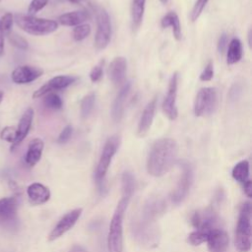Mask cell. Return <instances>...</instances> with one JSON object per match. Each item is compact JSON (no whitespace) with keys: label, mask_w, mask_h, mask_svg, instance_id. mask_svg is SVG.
<instances>
[{"label":"cell","mask_w":252,"mask_h":252,"mask_svg":"<svg viewBox=\"0 0 252 252\" xmlns=\"http://www.w3.org/2000/svg\"><path fill=\"white\" fill-rule=\"evenodd\" d=\"M160 26L162 28L171 27L174 37L177 40L181 39V26H180L179 18L175 12H169L165 16H163L160 21Z\"/></svg>","instance_id":"603a6c76"},{"label":"cell","mask_w":252,"mask_h":252,"mask_svg":"<svg viewBox=\"0 0 252 252\" xmlns=\"http://www.w3.org/2000/svg\"><path fill=\"white\" fill-rule=\"evenodd\" d=\"M32 118H33V109L32 107H29L28 109H26V111L22 115L19 121V124L16 128V139L11 146V151H14L27 137L32 126Z\"/></svg>","instance_id":"9a60e30c"},{"label":"cell","mask_w":252,"mask_h":252,"mask_svg":"<svg viewBox=\"0 0 252 252\" xmlns=\"http://www.w3.org/2000/svg\"><path fill=\"white\" fill-rule=\"evenodd\" d=\"M13 22L14 16L12 15V13L7 12L4 15H2L0 18V31L3 33H8L9 32H11Z\"/></svg>","instance_id":"4dcf8cb0"},{"label":"cell","mask_w":252,"mask_h":252,"mask_svg":"<svg viewBox=\"0 0 252 252\" xmlns=\"http://www.w3.org/2000/svg\"><path fill=\"white\" fill-rule=\"evenodd\" d=\"M7 35H8V38H9L10 42L13 45H15L16 47H18L20 49H23V50H25V49H27L29 47L28 41L23 36L19 35L18 33L13 32H9L7 33Z\"/></svg>","instance_id":"f546056e"},{"label":"cell","mask_w":252,"mask_h":252,"mask_svg":"<svg viewBox=\"0 0 252 252\" xmlns=\"http://www.w3.org/2000/svg\"><path fill=\"white\" fill-rule=\"evenodd\" d=\"M4 33L0 31V57L4 53Z\"/></svg>","instance_id":"b9f144b4"},{"label":"cell","mask_w":252,"mask_h":252,"mask_svg":"<svg viewBox=\"0 0 252 252\" xmlns=\"http://www.w3.org/2000/svg\"><path fill=\"white\" fill-rule=\"evenodd\" d=\"M76 81V78L73 76H66V75H60L56 76L52 79H50L45 85L41 86L38 90H36L32 97L33 98H38L41 97L49 93H52V91H58L67 88L68 86L72 85Z\"/></svg>","instance_id":"7c38bea8"},{"label":"cell","mask_w":252,"mask_h":252,"mask_svg":"<svg viewBox=\"0 0 252 252\" xmlns=\"http://www.w3.org/2000/svg\"><path fill=\"white\" fill-rule=\"evenodd\" d=\"M18 200L16 197H3L0 199V224L11 226L17 220Z\"/></svg>","instance_id":"8fae6325"},{"label":"cell","mask_w":252,"mask_h":252,"mask_svg":"<svg viewBox=\"0 0 252 252\" xmlns=\"http://www.w3.org/2000/svg\"><path fill=\"white\" fill-rule=\"evenodd\" d=\"M159 1H160L161 3H163V4H165V3H167V1H168V0H159Z\"/></svg>","instance_id":"bcb514c9"},{"label":"cell","mask_w":252,"mask_h":252,"mask_svg":"<svg viewBox=\"0 0 252 252\" xmlns=\"http://www.w3.org/2000/svg\"><path fill=\"white\" fill-rule=\"evenodd\" d=\"M193 183V170L188 162L181 163V174L179 181L171 194V200L175 204L182 202L190 191Z\"/></svg>","instance_id":"ba28073f"},{"label":"cell","mask_w":252,"mask_h":252,"mask_svg":"<svg viewBox=\"0 0 252 252\" xmlns=\"http://www.w3.org/2000/svg\"><path fill=\"white\" fill-rule=\"evenodd\" d=\"M178 156L177 143L171 138L157 140L149 153L147 170L149 174L159 177L166 174L175 164Z\"/></svg>","instance_id":"7a4b0ae2"},{"label":"cell","mask_w":252,"mask_h":252,"mask_svg":"<svg viewBox=\"0 0 252 252\" xmlns=\"http://www.w3.org/2000/svg\"><path fill=\"white\" fill-rule=\"evenodd\" d=\"M1 1H2V0H0V2H1Z\"/></svg>","instance_id":"7dc6e473"},{"label":"cell","mask_w":252,"mask_h":252,"mask_svg":"<svg viewBox=\"0 0 252 252\" xmlns=\"http://www.w3.org/2000/svg\"><path fill=\"white\" fill-rule=\"evenodd\" d=\"M15 22L21 30L32 35H45L55 32L58 28V24L53 20L40 19L23 14H17L15 16Z\"/></svg>","instance_id":"277c9868"},{"label":"cell","mask_w":252,"mask_h":252,"mask_svg":"<svg viewBox=\"0 0 252 252\" xmlns=\"http://www.w3.org/2000/svg\"><path fill=\"white\" fill-rule=\"evenodd\" d=\"M131 89V82H125L119 90L111 107V117L114 122H120L124 114L125 100Z\"/></svg>","instance_id":"2e32d148"},{"label":"cell","mask_w":252,"mask_h":252,"mask_svg":"<svg viewBox=\"0 0 252 252\" xmlns=\"http://www.w3.org/2000/svg\"><path fill=\"white\" fill-rule=\"evenodd\" d=\"M247 36H248V44H249V47H251V46H252V30H251V29L249 30Z\"/></svg>","instance_id":"ee69618b"},{"label":"cell","mask_w":252,"mask_h":252,"mask_svg":"<svg viewBox=\"0 0 252 252\" xmlns=\"http://www.w3.org/2000/svg\"><path fill=\"white\" fill-rule=\"evenodd\" d=\"M226 47H227V35L226 33H221L218 41V51L222 54Z\"/></svg>","instance_id":"f35d334b"},{"label":"cell","mask_w":252,"mask_h":252,"mask_svg":"<svg viewBox=\"0 0 252 252\" xmlns=\"http://www.w3.org/2000/svg\"><path fill=\"white\" fill-rule=\"evenodd\" d=\"M72 132H73V129H72V126L71 125H67L63 128V130L61 131V133L59 134L58 138H57V142L59 144H64L66 143L70 138H71V135H72Z\"/></svg>","instance_id":"74e56055"},{"label":"cell","mask_w":252,"mask_h":252,"mask_svg":"<svg viewBox=\"0 0 252 252\" xmlns=\"http://www.w3.org/2000/svg\"><path fill=\"white\" fill-rule=\"evenodd\" d=\"M102 62H100L99 64L94 66L90 72V79L93 83H96L100 80V78L102 77Z\"/></svg>","instance_id":"8d00e7d4"},{"label":"cell","mask_w":252,"mask_h":252,"mask_svg":"<svg viewBox=\"0 0 252 252\" xmlns=\"http://www.w3.org/2000/svg\"><path fill=\"white\" fill-rule=\"evenodd\" d=\"M0 137L2 140L13 144L16 139V128L13 126H6L1 131Z\"/></svg>","instance_id":"d6a6232c"},{"label":"cell","mask_w":252,"mask_h":252,"mask_svg":"<svg viewBox=\"0 0 252 252\" xmlns=\"http://www.w3.org/2000/svg\"><path fill=\"white\" fill-rule=\"evenodd\" d=\"M95 101V94L90 93L85 95L81 101V117L86 119L91 114Z\"/></svg>","instance_id":"4316f807"},{"label":"cell","mask_w":252,"mask_h":252,"mask_svg":"<svg viewBox=\"0 0 252 252\" xmlns=\"http://www.w3.org/2000/svg\"><path fill=\"white\" fill-rule=\"evenodd\" d=\"M47 3H48V0H32L28 9V13H29L28 15L33 16L42 8H44L47 5Z\"/></svg>","instance_id":"836d02e7"},{"label":"cell","mask_w":252,"mask_h":252,"mask_svg":"<svg viewBox=\"0 0 252 252\" xmlns=\"http://www.w3.org/2000/svg\"><path fill=\"white\" fill-rule=\"evenodd\" d=\"M156 107H157V98L154 97L146 105V107L142 112V115L138 124V128H137V134L139 137H145L149 132L154 120Z\"/></svg>","instance_id":"e0dca14e"},{"label":"cell","mask_w":252,"mask_h":252,"mask_svg":"<svg viewBox=\"0 0 252 252\" xmlns=\"http://www.w3.org/2000/svg\"><path fill=\"white\" fill-rule=\"evenodd\" d=\"M83 210L81 208L74 209L64 215L58 222L55 224V226L52 228L50 233L48 234V240L53 241L59 237H61L63 234H65L67 231H69L77 222L79 218L82 215Z\"/></svg>","instance_id":"30bf717a"},{"label":"cell","mask_w":252,"mask_h":252,"mask_svg":"<svg viewBox=\"0 0 252 252\" xmlns=\"http://www.w3.org/2000/svg\"><path fill=\"white\" fill-rule=\"evenodd\" d=\"M219 104L218 90L213 87L202 88L198 92L194 102V113L196 116H207L213 114Z\"/></svg>","instance_id":"8992f818"},{"label":"cell","mask_w":252,"mask_h":252,"mask_svg":"<svg viewBox=\"0 0 252 252\" xmlns=\"http://www.w3.org/2000/svg\"><path fill=\"white\" fill-rule=\"evenodd\" d=\"M126 70H127L126 59L121 56L114 58L109 64L108 71H107L109 79L114 85H120L125 79Z\"/></svg>","instance_id":"d6986e66"},{"label":"cell","mask_w":252,"mask_h":252,"mask_svg":"<svg viewBox=\"0 0 252 252\" xmlns=\"http://www.w3.org/2000/svg\"><path fill=\"white\" fill-rule=\"evenodd\" d=\"M43 103L47 108H50V109H60L63 105V102L60 96L54 93H49L45 94Z\"/></svg>","instance_id":"83f0119b"},{"label":"cell","mask_w":252,"mask_h":252,"mask_svg":"<svg viewBox=\"0 0 252 252\" xmlns=\"http://www.w3.org/2000/svg\"><path fill=\"white\" fill-rule=\"evenodd\" d=\"M208 1L209 0H197L196 1V3L193 6V9L191 11V14H190V19L192 22H195L200 17V15L203 12Z\"/></svg>","instance_id":"1f68e13d"},{"label":"cell","mask_w":252,"mask_h":252,"mask_svg":"<svg viewBox=\"0 0 252 252\" xmlns=\"http://www.w3.org/2000/svg\"><path fill=\"white\" fill-rule=\"evenodd\" d=\"M43 74V70L31 65H23L15 68L11 74V79L15 84H29Z\"/></svg>","instance_id":"4fadbf2b"},{"label":"cell","mask_w":252,"mask_h":252,"mask_svg":"<svg viewBox=\"0 0 252 252\" xmlns=\"http://www.w3.org/2000/svg\"><path fill=\"white\" fill-rule=\"evenodd\" d=\"M213 77H214V64H213V61H209L205 69L200 75V80L204 82H208V81H211Z\"/></svg>","instance_id":"d590c367"},{"label":"cell","mask_w":252,"mask_h":252,"mask_svg":"<svg viewBox=\"0 0 252 252\" xmlns=\"http://www.w3.org/2000/svg\"><path fill=\"white\" fill-rule=\"evenodd\" d=\"M121 181L122 195L114 210L107 234L108 252H123V220L135 190V179L130 172H124Z\"/></svg>","instance_id":"6da1fadb"},{"label":"cell","mask_w":252,"mask_h":252,"mask_svg":"<svg viewBox=\"0 0 252 252\" xmlns=\"http://www.w3.org/2000/svg\"><path fill=\"white\" fill-rule=\"evenodd\" d=\"M177 85H178V75L175 72L172 74L169 80L167 93L162 102V111L169 120H175L178 115V110L176 107Z\"/></svg>","instance_id":"9c48e42d"},{"label":"cell","mask_w":252,"mask_h":252,"mask_svg":"<svg viewBox=\"0 0 252 252\" xmlns=\"http://www.w3.org/2000/svg\"><path fill=\"white\" fill-rule=\"evenodd\" d=\"M119 144H120L119 137L114 135V136L109 137L103 146V149H102V152L99 157V159H98V162H97V165L95 168V172H94L95 183L99 190L103 189L106 172L109 168V165L111 163V160H112L114 155L116 154V152L118 150Z\"/></svg>","instance_id":"5b68a950"},{"label":"cell","mask_w":252,"mask_h":252,"mask_svg":"<svg viewBox=\"0 0 252 252\" xmlns=\"http://www.w3.org/2000/svg\"><path fill=\"white\" fill-rule=\"evenodd\" d=\"M43 147V141L39 138H34L29 143L28 151L25 157V161L29 166H34L39 161L42 155Z\"/></svg>","instance_id":"ffe728a7"},{"label":"cell","mask_w":252,"mask_h":252,"mask_svg":"<svg viewBox=\"0 0 252 252\" xmlns=\"http://www.w3.org/2000/svg\"><path fill=\"white\" fill-rule=\"evenodd\" d=\"M69 252H87L86 249L81 245H74Z\"/></svg>","instance_id":"7bdbcfd3"},{"label":"cell","mask_w":252,"mask_h":252,"mask_svg":"<svg viewBox=\"0 0 252 252\" xmlns=\"http://www.w3.org/2000/svg\"><path fill=\"white\" fill-rule=\"evenodd\" d=\"M96 25L94 45L97 49H104L108 45L111 37L110 18L104 9L96 10Z\"/></svg>","instance_id":"52a82bcc"},{"label":"cell","mask_w":252,"mask_h":252,"mask_svg":"<svg viewBox=\"0 0 252 252\" xmlns=\"http://www.w3.org/2000/svg\"><path fill=\"white\" fill-rule=\"evenodd\" d=\"M57 1L58 2H68L71 4H75V5H80V6L84 7L85 10H87L89 12L91 10H94V11L97 10V8L92 2V0H57Z\"/></svg>","instance_id":"e575fe53"},{"label":"cell","mask_w":252,"mask_h":252,"mask_svg":"<svg viewBox=\"0 0 252 252\" xmlns=\"http://www.w3.org/2000/svg\"><path fill=\"white\" fill-rule=\"evenodd\" d=\"M216 227L219 226H212V225H203L200 226L198 228H196L194 231H192L191 233H189L187 241L189 244L193 245V246H198L201 245L202 243L206 242L208 239V236L210 234V232L215 229Z\"/></svg>","instance_id":"7402d4cb"},{"label":"cell","mask_w":252,"mask_h":252,"mask_svg":"<svg viewBox=\"0 0 252 252\" xmlns=\"http://www.w3.org/2000/svg\"><path fill=\"white\" fill-rule=\"evenodd\" d=\"M146 0H133L131 7V18H132V28L133 31H136L140 28L144 12H145Z\"/></svg>","instance_id":"cb8c5ba5"},{"label":"cell","mask_w":252,"mask_h":252,"mask_svg":"<svg viewBox=\"0 0 252 252\" xmlns=\"http://www.w3.org/2000/svg\"><path fill=\"white\" fill-rule=\"evenodd\" d=\"M91 32V27L88 24H83L76 26L73 30V37L76 41H81L85 39Z\"/></svg>","instance_id":"f1b7e54d"},{"label":"cell","mask_w":252,"mask_h":252,"mask_svg":"<svg viewBox=\"0 0 252 252\" xmlns=\"http://www.w3.org/2000/svg\"><path fill=\"white\" fill-rule=\"evenodd\" d=\"M242 57V44L241 41L234 37L230 40L228 44V50L226 54V63L232 65L237 63Z\"/></svg>","instance_id":"d4e9b609"},{"label":"cell","mask_w":252,"mask_h":252,"mask_svg":"<svg viewBox=\"0 0 252 252\" xmlns=\"http://www.w3.org/2000/svg\"><path fill=\"white\" fill-rule=\"evenodd\" d=\"M231 175L234 180L239 183H244L249 179V162L244 159L237 162L231 171Z\"/></svg>","instance_id":"484cf974"},{"label":"cell","mask_w":252,"mask_h":252,"mask_svg":"<svg viewBox=\"0 0 252 252\" xmlns=\"http://www.w3.org/2000/svg\"><path fill=\"white\" fill-rule=\"evenodd\" d=\"M206 242L210 252H225L229 244V237L222 228L216 227L210 232Z\"/></svg>","instance_id":"5bb4252c"},{"label":"cell","mask_w":252,"mask_h":252,"mask_svg":"<svg viewBox=\"0 0 252 252\" xmlns=\"http://www.w3.org/2000/svg\"><path fill=\"white\" fill-rule=\"evenodd\" d=\"M27 194L32 205H41L46 203L50 198L49 189L41 183L34 182L28 186Z\"/></svg>","instance_id":"ac0fdd59"},{"label":"cell","mask_w":252,"mask_h":252,"mask_svg":"<svg viewBox=\"0 0 252 252\" xmlns=\"http://www.w3.org/2000/svg\"><path fill=\"white\" fill-rule=\"evenodd\" d=\"M91 18L90 12L87 10H82V11H74V12H69L65 13L61 16H59L58 20L59 23L63 26H79L83 22L89 20Z\"/></svg>","instance_id":"44dd1931"},{"label":"cell","mask_w":252,"mask_h":252,"mask_svg":"<svg viewBox=\"0 0 252 252\" xmlns=\"http://www.w3.org/2000/svg\"><path fill=\"white\" fill-rule=\"evenodd\" d=\"M3 96H4V93L2 91H0V103H1V101L3 99Z\"/></svg>","instance_id":"f6af8a7d"},{"label":"cell","mask_w":252,"mask_h":252,"mask_svg":"<svg viewBox=\"0 0 252 252\" xmlns=\"http://www.w3.org/2000/svg\"><path fill=\"white\" fill-rule=\"evenodd\" d=\"M234 244L238 252H248L251 249V204L249 202L244 203L240 208Z\"/></svg>","instance_id":"3957f363"},{"label":"cell","mask_w":252,"mask_h":252,"mask_svg":"<svg viewBox=\"0 0 252 252\" xmlns=\"http://www.w3.org/2000/svg\"><path fill=\"white\" fill-rule=\"evenodd\" d=\"M241 94V88L238 85H233L229 91V96L231 99H236Z\"/></svg>","instance_id":"ab89813d"},{"label":"cell","mask_w":252,"mask_h":252,"mask_svg":"<svg viewBox=\"0 0 252 252\" xmlns=\"http://www.w3.org/2000/svg\"><path fill=\"white\" fill-rule=\"evenodd\" d=\"M243 189H244V193L248 197H252V181L250 179H248L246 182L243 183Z\"/></svg>","instance_id":"60d3db41"}]
</instances>
